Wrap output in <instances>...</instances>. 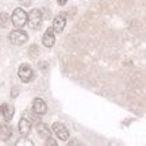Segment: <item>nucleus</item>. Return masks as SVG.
<instances>
[{
  "mask_svg": "<svg viewBox=\"0 0 146 146\" xmlns=\"http://www.w3.org/2000/svg\"><path fill=\"white\" fill-rule=\"evenodd\" d=\"M12 135V129H11L10 126L7 125H1L0 126V138L3 139V141H8Z\"/></svg>",
  "mask_w": 146,
  "mask_h": 146,
  "instance_id": "nucleus-12",
  "label": "nucleus"
},
{
  "mask_svg": "<svg viewBox=\"0 0 146 146\" xmlns=\"http://www.w3.org/2000/svg\"><path fill=\"white\" fill-rule=\"evenodd\" d=\"M16 145H34V143H33L31 141H18L16 142Z\"/></svg>",
  "mask_w": 146,
  "mask_h": 146,
  "instance_id": "nucleus-14",
  "label": "nucleus"
},
{
  "mask_svg": "<svg viewBox=\"0 0 146 146\" xmlns=\"http://www.w3.org/2000/svg\"><path fill=\"white\" fill-rule=\"evenodd\" d=\"M65 25H66V19H65V14H60L54 18V21H53V30L54 33H58V34H61L64 31V29H65Z\"/></svg>",
  "mask_w": 146,
  "mask_h": 146,
  "instance_id": "nucleus-6",
  "label": "nucleus"
},
{
  "mask_svg": "<svg viewBox=\"0 0 146 146\" xmlns=\"http://www.w3.org/2000/svg\"><path fill=\"white\" fill-rule=\"evenodd\" d=\"M11 21L15 27H23L27 23V14L23 8H15L11 16Z\"/></svg>",
  "mask_w": 146,
  "mask_h": 146,
  "instance_id": "nucleus-1",
  "label": "nucleus"
},
{
  "mask_svg": "<svg viewBox=\"0 0 146 146\" xmlns=\"http://www.w3.org/2000/svg\"><path fill=\"white\" fill-rule=\"evenodd\" d=\"M33 111H34L35 114H38V115L46 114V111H47L46 103H45L42 99H39V98L34 99V102H33Z\"/></svg>",
  "mask_w": 146,
  "mask_h": 146,
  "instance_id": "nucleus-8",
  "label": "nucleus"
},
{
  "mask_svg": "<svg viewBox=\"0 0 146 146\" xmlns=\"http://www.w3.org/2000/svg\"><path fill=\"white\" fill-rule=\"evenodd\" d=\"M42 23V12L39 10H31L27 15V25L30 29H38Z\"/></svg>",
  "mask_w": 146,
  "mask_h": 146,
  "instance_id": "nucleus-2",
  "label": "nucleus"
},
{
  "mask_svg": "<svg viewBox=\"0 0 146 146\" xmlns=\"http://www.w3.org/2000/svg\"><path fill=\"white\" fill-rule=\"evenodd\" d=\"M66 1H68V0H57V3H58L60 5H64L65 3H66Z\"/></svg>",
  "mask_w": 146,
  "mask_h": 146,
  "instance_id": "nucleus-15",
  "label": "nucleus"
},
{
  "mask_svg": "<svg viewBox=\"0 0 146 146\" xmlns=\"http://www.w3.org/2000/svg\"><path fill=\"white\" fill-rule=\"evenodd\" d=\"M18 129H19V133L21 135H27L30 133V129H31V122L27 119V118H22L19 120V125H18Z\"/></svg>",
  "mask_w": 146,
  "mask_h": 146,
  "instance_id": "nucleus-10",
  "label": "nucleus"
},
{
  "mask_svg": "<svg viewBox=\"0 0 146 146\" xmlns=\"http://www.w3.org/2000/svg\"><path fill=\"white\" fill-rule=\"evenodd\" d=\"M8 21H10L8 15L5 12H1L0 14V27H7L8 26Z\"/></svg>",
  "mask_w": 146,
  "mask_h": 146,
  "instance_id": "nucleus-13",
  "label": "nucleus"
},
{
  "mask_svg": "<svg viewBox=\"0 0 146 146\" xmlns=\"http://www.w3.org/2000/svg\"><path fill=\"white\" fill-rule=\"evenodd\" d=\"M42 42H43V45L46 47H52L53 45H54V42H56V35H54L53 27H49L46 30V33H45L43 36H42Z\"/></svg>",
  "mask_w": 146,
  "mask_h": 146,
  "instance_id": "nucleus-7",
  "label": "nucleus"
},
{
  "mask_svg": "<svg viewBox=\"0 0 146 146\" xmlns=\"http://www.w3.org/2000/svg\"><path fill=\"white\" fill-rule=\"evenodd\" d=\"M14 112H15V110H14L12 106L7 104V103H4V104L0 106V114L3 115V118H4L5 122H10V120L12 119Z\"/></svg>",
  "mask_w": 146,
  "mask_h": 146,
  "instance_id": "nucleus-9",
  "label": "nucleus"
},
{
  "mask_svg": "<svg viewBox=\"0 0 146 146\" xmlns=\"http://www.w3.org/2000/svg\"><path fill=\"white\" fill-rule=\"evenodd\" d=\"M52 129L56 133V135L58 137V139H61V141H68L69 139V131L65 127V125L60 123V122H56V123H53Z\"/></svg>",
  "mask_w": 146,
  "mask_h": 146,
  "instance_id": "nucleus-4",
  "label": "nucleus"
},
{
  "mask_svg": "<svg viewBox=\"0 0 146 146\" xmlns=\"http://www.w3.org/2000/svg\"><path fill=\"white\" fill-rule=\"evenodd\" d=\"M0 126H1V125H0Z\"/></svg>",
  "mask_w": 146,
  "mask_h": 146,
  "instance_id": "nucleus-16",
  "label": "nucleus"
},
{
  "mask_svg": "<svg viewBox=\"0 0 146 146\" xmlns=\"http://www.w3.org/2000/svg\"><path fill=\"white\" fill-rule=\"evenodd\" d=\"M19 78H21L23 83H29V81H31L33 80V76H34V72H33V69L30 65H27V64H22L21 68H19Z\"/></svg>",
  "mask_w": 146,
  "mask_h": 146,
  "instance_id": "nucleus-5",
  "label": "nucleus"
},
{
  "mask_svg": "<svg viewBox=\"0 0 146 146\" xmlns=\"http://www.w3.org/2000/svg\"><path fill=\"white\" fill-rule=\"evenodd\" d=\"M29 39V35H27L26 31H23V30H14V31H11L10 34V41L14 43V45H25Z\"/></svg>",
  "mask_w": 146,
  "mask_h": 146,
  "instance_id": "nucleus-3",
  "label": "nucleus"
},
{
  "mask_svg": "<svg viewBox=\"0 0 146 146\" xmlns=\"http://www.w3.org/2000/svg\"><path fill=\"white\" fill-rule=\"evenodd\" d=\"M36 131H38V134L41 138L43 139H47V138H50L52 137V130L49 129V126L45 125V123H36Z\"/></svg>",
  "mask_w": 146,
  "mask_h": 146,
  "instance_id": "nucleus-11",
  "label": "nucleus"
}]
</instances>
